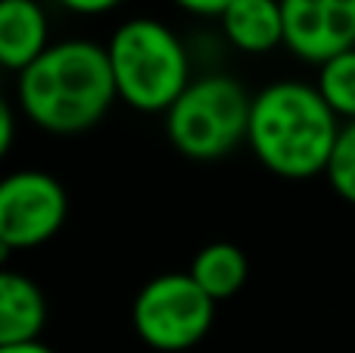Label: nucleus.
Instances as JSON below:
<instances>
[{
    "instance_id": "nucleus-1",
    "label": "nucleus",
    "mask_w": 355,
    "mask_h": 353,
    "mask_svg": "<svg viewBox=\"0 0 355 353\" xmlns=\"http://www.w3.org/2000/svg\"><path fill=\"white\" fill-rule=\"evenodd\" d=\"M19 110L47 135H85L119 100L103 44L56 41L16 81Z\"/></svg>"
},
{
    "instance_id": "nucleus-2",
    "label": "nucleus",
    "mask_w": 355,
    "mask_h": 353,
    "mask_svg": "<svg viewBox=\"0 0 355 353\" xmlns=\"http://www.w3.org/2000/svg\"><path fill=\"white\" fill-rule=\"evenodd\" d=\"M340 129L315 85L275 81L252 97L246 147L277 179L309 181L327 172Z\"/></svg>"
},
{
    "instance_id": "nucleus-3",
    "label": "nucleus",
    "mask_w": 355,
    "mask_h": 353,
    "mask_svg": "<svg viewBox=\"0 0 355 353\" xmlns=\"http://www.w3.org/2000/svg\"><path fill=\"white\" fill-rule=\"evenodd\" d=\"M116 94L137 113L166 116L190 85V56L166 22L150 16L125 19L106 44Z\"/></svg>"
},
{
    "instance_id": "nucleus-4",
    "label": "nucleus",
    "mask_w": 355,
    "mask_h": 353,
    "mask_svg": "<svg viewBox=\"0 0 355 353\" xmlns=\"http://www.w3.org/2000/svg\"><path fill=\"white\" fill-rule=\"evenodd\" d=\"M252 97L231 75H200L166 113V135L187 160L212 163L246 144Z\"/></svg>"
},
{
    "instance_id": "nucleus-5",
    "label": "nucleus",
    "mask_w": 355,
    "mask_h": 353,
    "mask_svg": "<svg viewBox=\"0 0 355 353\" xmlns=\"http://www.w3.org/2000/svg\"><path fill=\"white\" fill-rule=\"evenodd\" d=\"M215 306L218 304L190 279V272H162L137 291L131 325L147 347L184 353L209 335Z\"/></svg>"
},
{
    "instance_id": "nucleus-6",
    "label": "nucleus",
    "mask_w": 355,
    "mask_h": 353,
    "mask_svg": "<svg viewBox=\"0 0 355 353\" xmlns=\"http://www.w3.org/2000/svg\"><path fill=\"white\" fill-rule=\"evenodd\" d=\"M69 219V194L44 169H19L0 179V241L35 250L53 241Z\"/></svg>"
},
{
    "instance_id": "nucleus-7",
    "label": "nucleus",
    "mask_w": 355,
    "mask_h": 353,
    "mask_svg": "<svg viewBox=\"0 0 355 353\" xmlns=\"http://www.w3.org/2000/svg\"><path fill=\"white\" fill-rule=\"evenodd\" d=\"M284 47L306 63L355 50V0H281Z\"/></svg>"
},
{
    "instance_id": "nucleus-8",
    "label": "nucleus",
    "mask_w": 355,
    "mask_h": 353,
    "mask_svg": "<svg viewBox=\"0 0 355 353\" xmlns=\"http://www.w3.org/2000/svg\"><path fill=\"white\" fill-rule=\"evenodd\" d=\"M50 47V22L37 0H0V69L25 72Z\"/></svg>"
},
{
    "instance_id": "nucleus-9",
    "label": "nucleus",
    "mask_w": 355,
    "mask_h": 353,
    "mask_svg": "<svg viewBox=\"0 0 355 353\" xmlns=\"http://www.w3.org/2000/svg\"><path fill=\"white\" fill-rule=\"evenodd\" d=\"M221 35L234 50L262 56L284 47V6L281 0H234L218 16Z\"/></svg>"
},
{
    "instance_id": "nucleus-10",
    "label": "nucleus",
    "mask_w": 355,
    "mask_h": 353,
    "mask_svg": "<svg viewBox=\"0 0 355 353\" xmlns=\"http://www.w3.org/2000/svg\"><path fill=\"white\" fill-rule=\"evenodd\" d=\"M47 325V297L28 275L0 269V347L22 341H41Z\"/></svg>"
},
{
    "instance_id": "nucleus-11",
    "label": "nucleus",
    "mask_w": 355,
    "mask_h": 353,
    "mask_svg": "<svg viewBox=\"0 0 355 353\" xmlns=\"http://www.w3.org/2000/svg\"><path fill=\"white\" fill-rule=\"evenodd\" d=\"M187 272L215 304H221V300H231L234 294L243 291L246 279H250V260L237 244L212 241L196 250Z\"/></svg>"
},
{
    "instance_id": "nucleus-12",
    "label": "nucleus",
    "mask_w": 355,
    "mask_h": 353,
    "mask_svg": "<svg viewBox=\"0 0 355 353\" xmlns=\"http://www.w3.org/2000/svg\"><path fill=\"white\" fill-rule=\"evenodd\" d=\"M315 88L340 122H355V50L321 63Z\"/></svg>"
},
{
    "instance_id": "nucleus-13",
    "label": "nucleus",
    "mask_w": 355,
    "mask_h": 353,
    "mask_svg": "<svg viewBox=\"0 0 355 353\" xmlns=\"http://www.w3.org/2000/svg\"><path fill=\"white\" fill-rule=\"evenodd\" d=\"M324 179L340 200L355 206V122H343V129H340Z\"/></svg>"
},
{
    "instance_id": "nucleus-14",
    "label": "nucleus",
    "mask_w": 355,
    "mask_h": 353,
    "mask_svg": "<svg viewBox=\"0 0 355 353\" xmlns=\"http://www.w3.org/2000/svg\"><path fill=\"white\" fill-rule=\"evenodd\" d=\"M62 10L75 13V16H103V13H112L116 6H122L125 0H56Z\"/></svg>"
},
{
    "instance_id": "nucleus-15",
    "label": "nucleus",
    "mask_w": 355,
    "mask_h": 353,
    "mask_svg": "<svg viewBox=\"0 0 355 353\" xmlns=\"http://www.w3.org/2000/svg\"><path fill=\"white\" fill-rule=\"evenodd\" d=\"M178 10L190 13V16H202V19H218L234 0H172Z\"/></svg>"
},
{
    "instance_id": "nucleus-16",
    "label": "nucleus",
    "mask_w": 355,
    "mask_h": 353,
    "mask_svg": "<svg viewBox=\"0 0 355 353\" xmlns=\"http://www.w3.org/2000/svg\"><path fill=\"white\" fill-rule=\"evenodd\" d=\"M12 141H16V113H12L10 100L0 94V160L12 150Z\"/></svg>"
},
{
    "instance_id": "nucleus-17",
    "label": "nucleus",
    "mask_w": 355,
    "mask_h": 353,
    "mask_svg": "<svg viewBox=\"0 0 355 353\" xmlns=\"http://www.w3.org/2000/svg\"><path fill=\"white\" fill-rule=\"evenodd\" d=\"M0 353H53L44 341H22V344H6Z\"/></svg>"
},
{
    "instance_id": "nucleus-18",
    "label": "nucleus",
    "mask_w": 355,
    "mask_h": 353,
    "mask_svg": "<svg viewBox=\"0 0 355 353\" xmlns=\"http://www.w3.org/2000/svg\"><path fill=\"white\" fill-rule=\"evenodd\" d=\"M12 254H16V250H12L10 244H3V241H0V269H6V260H10Z\"/></svg>"
}]
</instances>
